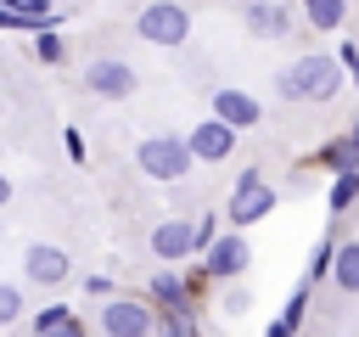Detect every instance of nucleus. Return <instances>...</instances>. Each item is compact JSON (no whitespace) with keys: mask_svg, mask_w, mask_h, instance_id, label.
Segmentation results:
<instances>
[{"mask_svg":"<svg viewBox=\"0 0 359 337\" xmlns=\"http://www.w3.org/2000/svg\"><path fill=\"white\" fill-rule=\"evenodd\" d=\"M275 90H280V101H331L342 90V56L309 51L275 73Z\"/></svg>","mask_w":359,"mask_h":337,"instance_id":"nucleus-1","label":"nucleus"},{"mask_svg":"<svg viewBox=\"0 0 359 337\" xmlns=\"http://www.w3.org/2000/svg\"><path fill=\"white\" fill-rule=\"evenodd\" d=\"M191 140L185 135H146L140 146H135V168L146 174V180H163V185H174V180H185L191 174Z\"/></svg>","mask_w":359,"mask_h":337,"instance_id":"nucleus-2","label":"nucleus"},{"mask_svg":"<svg viewBox=\"0 0 359 337\" xmlns=\"http://www.w3.org/2000/svg\"><path fill=\"white\" fill-rule=\"evenodd\" d=\"M269 208H275V185H269L258 168H241V174H236V191H230V202H224V219H230L236 230H247V225L269 219Z\"/></svg>","mask_w":359,"mask_h":337,"instance_id":"nucleus-3","label":"nucleus"},{"mask_svg":"<svg viewBox=\"0 0 359 337\" xmlns=\"http://www.w3.org/2000/svg\"><path fill=\"white\" fill-rule=\"evenodd\" d=\"M135 34L146 45H185L191 39V11L180 0H146L135 17Z\"/></svg>","mask_w":359,"mask_h":337,"instance_id":"nucleus-4","label":"nucleus"},{"mask_svg":"<svg viewBox=\"0 0 359 337\" xmlns=\"http://www.w3.org/2000/svg\"><path fill=\"white\" fill-rule=\"evenodd\" d=\"M84 90L101 101H129L140 90V73L123 56H95V62H84Z\"/></svg>","mask_w":359,"mask_h":337,"instance_id":"nucleus-5","label":"nucleus"},{"mask_svg":"<svg viewBox=\"0 0 359 337\" xmlns=\"http://www.w3.org/2000/svg\"><path fill=\"white\" fill-rule=\"evenodd\" d=\"M247 264H252V247H247L241 230H224V236H213V242L202 247V270H208L213 281H236Z\"/></svg>","mask_w":359,"mask_h":337,"instance_id":"nucleus-6","label":"nucleus"},{"mask_svg":"<svg viewBox=\"0 0 359 337\" xmlns=\"http://www.w3.org/2000/svg\"><path fill=\"white\" fill-rule=\"evenodd\" d=\"M101 331L107 337H146V331H157V315L140 298H107L101 303Z\"/></svg>","mask_w":359,"mask_h":337,"instance_id":"nucleus-7","label":"nucleus"},{"mask_svg":"<svg viewBox=\"0 0 359 337\" xmlns=\"http://www.w3.org/2000/svg\"><path fill=\"white\" fill-rule=\"evenodd\" d=\"M236 135H241V129H230V124L213 112V118H196L185 140H191V157H196V163H224V157L236 152Z\"/></svg>","mask_w":359,"mask_h":337,"instance_id":"nucleus-8","label":"nucleus"},{"mask_svg":"<svg viewBox=\"0 0 359 337\" xmlns=\"http://www.w3.org/2000/svg\"><path fill=\"white\" fill-rule=\"evenodd\" d=\"M67 270H73V264H67V253H62L56 242H34V247L22 253V275H28L34 286H62Z\"/></svg>","mask_w":359,"mask_h":337,"instance_id":"nucleus-9","label":"nucleus"},{"mask_svg":"<svg viewBox=\"0 0 359 337\" xmlns=\"http://www.w3.org/2000/svg\"><path fill=\"white\" fill-rule=\"evenodd\" d=\"M241 22H247L252 39H286L292 34V6L286 0H247Z\"/></svg>","mask_w":359,"mask_h":337,"instance_id":"nucleus-10","label":"nucleus"},{"mask_svg":"<svg viewBox=\"0 0 359 337\" xmlns=\"http://www.w3.org/2000/svg\"><path fill=\"white\" fill-rule=\"evenodd\" d=\"M151 253L163 258V264H185L191 253H196V242H191V219H163V225H151Z\"/></svg>","mask_w":359,"mask_h":337,"instance_id":"nucleus-11","label":"nucleus"},{"mask_svg":"<svg viewBox=\"0 0 359 337\" xmlns=\"http://www.w3.org/2000/svg\"><path fill=\"white\" fill-rule=\"evenodd\" d=\"M213 112H219L230 129L264 124V107H258V95H247V90H213Z\"/></svg>","mask_w":359,"mask_h":337,"instance_id":"nucleus-12","label":"nucleus"},{"mask_svg":"<svg viewBox=\"0 0 359 337\" xmlns=\"http://www.w3.org/2000/svg\"><path fill=\"white\" fill-rule=\"evenodd\" d=\"M331 286L342 298H359V242H337V253H331Z\"/></svg>","mask_w":359,"mask_h":337,"instance_id":"nucleus-13","label":"nucleus"},{"mask_svg":"<svg viewBox=\"0 0 359 337\" xmlns=\"http://www.w3.org/2000/svg\"><path fill=\"white\" fill-rule=\"evenodd\" d=\"M303 17L320 28V34H337L348 22V0H303Z\"/></svg>","mask_w":359,"mask_h":337,"instance_id":"nucleus-14","label":"nucleus"},{"mask_svg":"<svg viewBox=\"0 0 359 337\" xmlns=\"http://www.w3.org/2000/svg\"><path fill=\"white\" fill-rule=\"evenodd\" d=\"M303 309H309V281H297V292L286 298V309H280V320L269 326V337H292V331L303 326Z\"/></svg>","mask_w":359,"mask_h":337,"instance_id":"nucleus-15","label":"nucleus"},{"mask_svg":"<svg viewBox=\"0 0 359 337\" xmlns=\"http://www.w3.org/2000/svg\"><path fill=\"white\" fill-rule=\"evenodd\" d=\"M34 331H39V337H45V331H67V337H73V331H84V326H79V315H73L67 303H45V309L34 315Z\"/></svg>","mask_w":359,"mask_h":337,"instance_id":"nucleus-16","label":"nucleus"},{"mask_svg":"<svg viewBox=\"0 0 359 337\" xmlns=\"http://www.w3.org/2000/svg\"><path fill=\"white\" fill-rule=\"evenodd\" d=\"M314 163H325L331 174H337V168H359V140H353V135H342V140L320 146V157H314Z\"/></svg>","mask_w":359,"mask_h":337,"instance_id":"nucleus-17","label":"nucleus"},{"mask_svg":"<svg viewBox=\"0 0 359 337\" xmlns=\"http://www.w3.org/2000/svg\"><path fill=\"white\" fill-rule=\"evenodd\" d=\"M331 213H348L353 202H359V168H337V180H331Z\"/></svg>","mask_w":359,"mask_h":337,"instance_id":"nucleus-18","label":"nucleus"},{"mask_svg":"<svg viewBox=\"0 0 359 337\" xmlns=\"http://www.w3.org/2000/svg\"><path fill=\"white\" fill-rule=\"evenodd\" d=\"M151 298H157V303H191V286H185L174 270H157V275H151Z\"/></svg>","mask_w":359,"mask_h":337,"instance_id":"nucleus-19","label":"nucleus"},{"mask_svg":"<svg viewBox=\"0 0 359 337\" xmlns=\"http://www.w3.org/2000/svg\"><path fill=\"white\" fill-rule=\"evenodd\" d=\"M157 331H168V337H191V331H196V315H191V303H163V320H157Z\"/></svg>","mask_w":359,"mask_h":337,"instance_id":"nucleus-20","label":"nucleus"},{"mask_svg":"<svg viewBox=\"0 0 359 337\" xmlns=\"http://www.w3.org/2000/svg\"><path fill=\"white\" fill-rule=\"evenodd\" d=\"M331 253H337V242H331V236H320V242H314V253H309V270H303V281H309V286L331 275Z\"/></svg>","mask_w":359,"mask_h":337,"instance_id":"nucleus-21","label":"nucleus"},{"mask_svg":"<svg viewBox=\"0 0 359 337\" xmlns=\"http://www.w3.org/2000/svg\"><path fill=\"white\" fill-rule=\"evenodd\" d=\"M34 56H39V62H62V34H56V22H45V28L34 34Z\"/></svg>","mask_w":359,"mask_h":337,"instance_id":"nucleus-22","label":"nucleus"},{"mask_svg":"<svg viewBox=\"0 0 359 337\" xmlns=\"http://www.w3.org/2000/svg\"><path fill=\"white\" fill-rule=\"evenodd\" d=\"M11 320H22V292L11 281H0V326H11Z\"/></svg>","mask_w":359,"mask_h":337,"instance_id":"nucleus-23","label":"nucleus"},{"mask_svg":"<svg viewBox=\"0 0 359 337\" xmlns=\"http://www.w3.org/2000/svg\"><path fill=\"white\" fill-rule=\"evenodd\" d=\"M213 236H219V225H213V213H202V219L191 225V242H196V253H202V247H208Z\"/></svg>","mask_w":359,"mask_h":337,"instance_id":"nucleus-24","label":"nucleus"},{"mask_svg":"<svg viewBox=\"0 0 359 337\" xmlns=\"http://www.w3.org/2000/svg\"><path fill=\"white\" fill-rule=\"evenodd\" d=\"M6 6H17V11H28V17H45V22H62V17L50 11V0H6Z\"/></svg>","mask_w":359,"mask_h":337,"instance_id":"nucleus-25","label":"nucleus"},{"mask_svg":"<svg viewBox=\"0 0 359 337\" xmlns=\"http://www.w3.org/2000/svg\"><path fill=\"white\" fill-rule=\"evenodd\" d=\"M67 157H73V163H84V135H79V129H67Z\"/></svg>","mask_w":359,"mask_h":337,"instance_id":"nucleus-26","label":"nucleus"},{"mask_svg":"<svg viewBox=\"0 0 359 337\" xmlns=\"http://www.w3.org/2000/svg\"><path fill=\"white\" fill-rule=\"evenodd\" d=\"M84 292H95V298H107V292H112V281H107V275H90V281H84Z\"/></svg>","mask_w":359,"mask_h":337,"instance_id":"nucleus-27","label":"nucleus"},{"mask_svg":"<svg viewBox=\"0 0 359 337\" xmlns=\"http://www.w3.org/2000/svg\"><path fill=\"white\" fill-rule=\"evenodd\" d=\"M337 56H342V67H359V45H342Z\"/></svg>","mask_w":359,"mask_h":337,"instance_id":"nucleus-28","label":"nucleus"},{"mask_svg":"<svg viewBox=\"0 0 359 337\" xmlns=\"http://www.w3.org/2000/svg\"><path fill=\"white\" fill-rule=\"evenodd\" d=\"M11 202V180H6V168H0V208Z\"/></svg>","mask_w":359,"mask_h":337,"instance_id":"nucleus-29","label":"nucleus"},{"mask_svg":"<svg viewBox=\"0 0 359 337\" xmlns=\"http://www.w3.org/2000/svg\"><path fill=\"white\" fill-rule=\"evenodd\" d=\"M348 135H353V140H359V118H353V129H348Z\"/></svg>","mask_w":359,"mask_h":337,"instance_id":"nucleus-30","label":"nucleus"},{"mask_svg":"<svg viewBox=\"0 0 359 337\" xmlns=\"http://www.w3.org/2000/svg\"><path fill=\"white\" fill-rule=\"evenodd\" d=\"M0 163H6V146H0Z\"/></svg>","mask_w":359,"mask_h":337,"instance_id":"nucleus-31","label":"nucleus"},{"mask_svg":"<svg viewBox=\"0 0 359 337\" xmlns=\"http://www.w3.org/2000/svg\"><path fill=\"white\" fill-rule=\"evenodd\" d=\"M353 79H359V67H353Z\"/></svg>","mask_w":359,"mask_h":337,"instance_id":"nucleus-32","label":"nucleus"}]
</instances>
